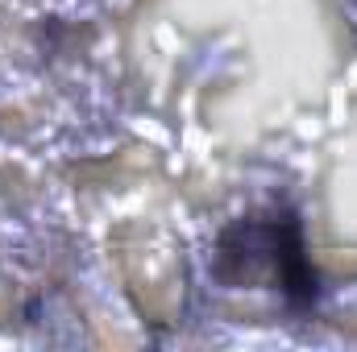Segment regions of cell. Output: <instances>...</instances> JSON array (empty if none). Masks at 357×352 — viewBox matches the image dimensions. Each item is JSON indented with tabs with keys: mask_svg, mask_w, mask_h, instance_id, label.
Returning a JSON list of instances; mask_svg holds the SVG:
<instances>
[{
	"mask_svg": "<svg viewBox=\"0 0 357 352\" xmlns=\"http://www.w3.org/2000/svg\"><path fill=\"white\" fill-rule=\"evenodd\" d=\"M241 265V278H258V269H266L270 282H278V290L295 303H307L316 290V278L303 257V241H299V220L291 211H274L266 220L250 216L237 220L225 237H220V273Z\"/></svg>",
	"mask_w": 357,
	"mask_h": 352,
	"instance_id": "1",
	"label": "cell"
}]
</instances>
